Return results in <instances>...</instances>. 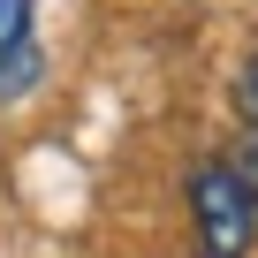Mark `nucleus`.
I'll return each instance as SVG.
<instances>
[{"label": "nucleus", "instance_id": "nucleus-1", "mask_svg": "<svg viewBox=\"0 0 258 258\" xmlns=\"http://www.w3.org/2000/svg\"><path fill=\"white\" fill-rule=\"evenodd\" d=\"M190 213H198V250L205 258H243L258 235V198L235 182L228 160H205L190 175Z\"/></svg>", "mask_w": 258, "mask_h": 258}, {"label": "nucleus", "instance_id": "nucleus-2", "mask_svg": "<svg viewBox=\"0 0 258 258\" xmlns=\"http://www.w3.org/2000/svg\"><path fill=\"white\" fill-rule=\"evenodd\" d=\"M31 16H38L31 0H0V76L31 53Z\"/></svg>", "mask_w": 258, "mask_h": 258}, {"label": "nucleus", "instance_id": "nucleus-3", "mask_svg": "<svg viewBox=\"0 0 258 258\" xmlns=\"http://www.w3.org/2000/svg\"><path fill=\"white\" fill-rule=\"evenodd\" d=\"M228 167H235V182L258 198V129H250V137H235V160H228Z\"/></svg>", "mask_w": 258, "mask_h": 258}, {"label": "nucleus", "instance_id": "nucleus-4", "mask_svg": "<svg viewBox=\"0 0 258 258\" xmlns=\"http://www.w3.org/2000/svg\"><path fill=\"white\" fill-rule=\"evenodd\" d=\"M243 114L258 121V53H250V69H243Z\"/></svg>", "mask_w": 258, "mask_h": 258}]
</instances>
